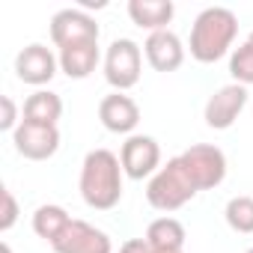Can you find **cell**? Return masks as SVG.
<instances>
[{
    "label": "cell",
    "instance_id": "obj_1",
    "mask_svg": "<svg viewBox=\"0 0 253 253\" xmlns=\"http://www.w3.org/2000/svg\"><path fill=\"white\" fill-rule=\"evenodd\" d=\"M122 161L110 149H92L86 152L81 164L78 191L84 203L95 211H107L122 200Z\"/></svg>",
    "mask_w": 253,
    "mask_h": 253
},
{
    "label": "cell",
    "instance_id": "obj_2",
    "mask_svg": "<svg viewBox=\"0 0 253 253\" xmlns=\"http://www.w3.org/2000/svg\"><path fill=\"white\" fill-rule=\"evenodd\" d=\"M238 36V18L226 6H209L194 18L191 27V57L197 63H217L232 51V42Z\"/></svg>",
    "mask_w": 253,
    "mask_h": 253
},
{
    "label": "cell",
    "instance_id": "obj_3",
    "mask_svg": "<svg viewBox=\"0 0 253 253\" xmlns=\"http://www.w3.org/2000/svg\"><path fill=\"white\" fill-rule=\"evenodd\" d=\"M197 194H200V185L182 155L170 158L146 185V200L158 211H176V209L188 206Z\"/></svg>",
    "mask_w": 253,
    "mask_h": 253
},
{
    "label": "cell",
    "instance_id": "obj_4",
    "mask_svg": "<svg viewBox=\"0 0 253 253\" xmlns=\"http://www.w3.org/2000/svg\"><path fill=\"white\" fill-rule=\"evenodd\" d=\"M143 75V51L134 39H113L104 54V81L113 92H128Z\"/></svg>",
    "mask_w": 253,
    "mask_h": 253
},
{
    "label": "cell",
    "instance_id": "obj_5",
    "mask_svg": "<svg viewBox=\"0 0 253 253\" xmlns=\"http://www.w3.org/2000/svg\"><path fill=\"white\" fill-rule=\"evenodd\" d=\"M119 161H122V173L128 179L134 182L152 179L161 170V146L149 134H131V137H125L119 149Z\"/></svg>",
    "mask_w": 253,
    "mask_h": 253
},
{
    "label": "cell",
    "instance_id": "obj_6",
    "mask_svg": "<svg viewBox=\"0 0 253 253\" xmlns=\"http://www.w3.org/2000/svg\"><path fill=\"white\" fill-rule=\"evenodd\" d=\"M101 27L92 15H86L84 9H60L51 18V42L57 45V51L69 48V45H84V42H98Z\"/></svg>",
    "mask_w": 253,
    "mask_h": 253
},
{
    "label": "cell",
    "instance_id": "obj_7",
    "mask_svg": "<svg viewBox=\"0 0 253 253\" xmlns=\"http://www.w3.org/2000/svg\"><path fill=\"white\" fill-rule=\"evenodd\" d=\"M15 152L27 161H48L60 149V128L57 125H36L21 119V125L12 131Z\"/></svg>",
    "mask_w": 253,
    "mask_h": 253
},
{
    "label": "cell",
    "instance_id": "obj_8",
    "mask_svg": "<svg viewBox=\"0 0 253 253\" xmlns=\"http://www.w3.org/2000/svg\"><path fill=\"white\" fill-rule=\"evenodd\" d=\"M247 107V86L241 84H226L220 86L203 107V119L209 128L214 131H226L235 125V119L241 116V110Z\"/></svg>",
    "mask_w": 253,
    "mask_h": 253
},
{
    "label": "cell",
    "instance_id": "obj_9",
    "mask_svg": "<svg viewBox=\"0 0 253 253\" xmlns=\"http://www.w3.org/2000/svg\"><path fill=\"white\" fill-rule=\"evenodd\" d=\"M182 158H185L188 170L194 173L200 191H211V188H217V185L226 179V155H223V149H217V146L197 143V146L185 149Z\"/></svg>",
    "mask_w": 253,
    "mask_h": 253
},
{
    "label": "cell",
    "instance_id": "obj_10",
    "mask_svg": "<svg viewBox=\"0 0 253 253\" xmlns=\"http://www.w3.org/2000/svg\"><path fill=\"white\" fill-rule=\"evenodd\" d=\"M57 69H60V57H57L51 48L39 45V42L21 48L18 57H15V75H18V81H24V84H30V86H45V84H51L54 75H57Z\"/></svg>",
    "mask_w": 253,
    "mask_h": 253
},
{
    "label": "cell",
    "instance_id": "obj_11",
    "mask_svg": "<svg viewBox=\"0 0 253 253\" xmlns=\"http://www.w3.org/2000/svg\"><path fill=\"white\" fill-rule=\"evenodd\" d=\"M54 253H113V241L104 229L86 223V220H72L69 229L51 244Z\"/></svg>",
    "mask_w": 253,
    "mask_h": 253
},
{
    "label": "cell",
    "instance_id": "obj_12",
    "mask_svg": "<svg viewBox=\"0 0 253 253\" xmlns=\"http://www.w3.org/2000/svg\"><path fill=\"white\" fill-rule=\"evenodd\" d=\"M98 119L110 134H125L131 137L140 125V107L131 95L125 92H110L98 101Z\"/></svg>",
    "mask_w": 253,
    "mask_h": 253
},
{
    "label": "cell",
    "instance_id": "obj_13",
    "mask_svg": "<svg viewBox=\"0 0 253 253\" xmlns=\"http://www.w3.org/2000/svg\"><path fill=\"white\" fill-rule=\"evenodd\" d=\"M143 54H146L149 66L155 72H164V75L182 69V63H185V45H182V39L173 30L149 33L146 42H143Z\"/></svg>",
    "mask_w": 253,
    "mask_h": 253
},
{
    "label": "cell",
    "instance_id": "obj_14",
    "mask_svg": "<svg viewBox=\"0 0 253 253\" xmlns=\"http://www.w3.org/2000/svg\"><path fill=\"white\" fill-rule=\"evenodd\" d=\"M128 15L140 30L158 33V30H170L167 24L176 15V6L170 0H128Z\"/></svg>",
    "mask_w": 253,
    "mask_h": 253
},
{
    "label": "cell",
    "instance_id": "obj_15",
    "mask_svg": "<svg viewBox=\"0 0 253 253\" xmlns=\"http://www.w3.org/2000/svg\"><path fill=\"white\" fill-rule=\"evenodd\" d=\"M60 57V72L75 78V81H84L95 72L98 60H101V51H98V42H84V45H69L63 51H57Z\"/></svg>",
    "mask_w": 253,
    "mask_h": 253
},
{
    "label": "cell",
    "instance_id": "obj_16",
    "mask_svg": "<svg viewBox=\"0 0 253 253\" xmlns=\"http://www.w3.org/2000/svg\"><path fill=\"white\" fill-rule=\"evenodd\" d=\"M72 220H75V217H69V211H66L63 206H57V203H45V206H39V209L33 211V232H36L42 241L54 244V241L69 229Z\"/></svg>",
    "mask_w": 253,
    "mask_h": 253
},
{
    "label": "cell",
    "instance_id": "obj_17",
    "mask_svg": "<svg viewBox=\"0 0 253 253\" xmlns=\"http://www.w3.org/2000/svg\"><path fill=\"white\" fill-rule=\"evenodd\" d=\"M63 116V98L51 89H36L33 95H27L24 101V119L36 122V125H57V119Z\"/></svg>",
    "mask_w": 253,
    "mask_h": 253
},
{
    "label": "cell",
    "instance_id": "obj_18",
    "mask_svg": "<svg viewBox=\"0 0 253 253\" xmlns=\"http://www.w3.org/2000/svg\"><path fill=\"white\" fill-rule=\"evenodd\" d=\"M149 244H155V247H161V250H185V238H188V232H185V226L176 220V217H158V220H152L149 226H146V235H143Z\"/></svg>",
    "mask_w": 253,
    "mask_h": 253
},
{
    "label": "cell",
    "instance_id": "obj_19",
    "mask_svg": "<svg viewBox=\"0 0 253 253\" xmlns=\"http://www.w3.org/2000/svg\"><path fill=\"white\" fill-rule=\"evenodd\" d=\"M223 217H226V223H229L232 232L253 235V197H247V194L232 197L226 203V209H223Z\"/></svg>",
    "mask_w": 253,
    "mask_h": 253
},
{
    "label": "cell",
    "instance_id": "obj_20",
    "mask_svg": "<svg viewBox=\"0 0 253 253\" xmlns=\"http://www.w3.org/2000/svg\"><path fill=\"white\" fill-rule=\"evenodd\" d=\"M229 75L241 86L253 84V30L247 33V39L238 48H232V54H229Z\"/></svg>",
    "mask_w": 253,
    "mask_h": 253
},
{
    "label": "cell",
    "instance_id": "obj_21",
    "mask_svg": "<svg viewBox=\"0 0 253 253\" xmlns=\"http://www.w3.org/2000/svg\"><path fill=\"white\" fill-rule=\"evenodd\" d=\"M3 211H0V232H9L15 223H18V200L9 188H3Z\"/></svg>",
    "mask_w": 253,
    "mask_h": 253
},
{
    "label": "cell",
    "instance_id": "obj_22",
    "mask_svg": "<svg viewBox=\"0 0 253 253\" xmlns=\"http://www.w3.org/2000/svg\"><path fill=\"white\" fill-rule=\"evenodd\" d=\"M0 107H3V113H0V131H15L21 122H18V107L12 101V95L0 98Z\"/></svg>",
    "mask_w": 253,
    "mask_h": 253
},
{
    "label": "cell",
    "instance_id": "obj_23",
    "mask_svg": "<svg viewBox=\"0 0 253 253\" xmlns=\"http://www.w3.org/2000/svg\"><path fill=\"white\" fill-rule=\"evenodd\" d=\"M119 253H185V250H161V247L149 244L146 238H128L119 247Z\"/></svg>",
    "mask_w": 253,
    "mask_h": 253
},
{
    "label": "cell",
    "instance_id": "obj_24",
    "mask_svg": "<svg viewBox=\"0 0 253 253\" xmlns=\"http://www.w3.org/2000/svg\"><path fill=\"white\" fill-rule=\"evenodd\" d=\"M3 253H12V247H9V241H3Z\"/></svg>",
    "mask_w": 253,
    "mask_h": 253
},
{
    "label": "cell",
    "instance_id": "obj_25",
    "mask_svg": "<svg viewBox=\"0 0 253 253\" xmlns=\"http://www.w3.org/2000/svg\"><path fill=\"white\" fill-rule=\"evenodd\" d=\"M247 253H253V247H250V250H247Z\"/></svg>",
    "mask_w": 253,
    "mask_h": 253
}]
</instances>
